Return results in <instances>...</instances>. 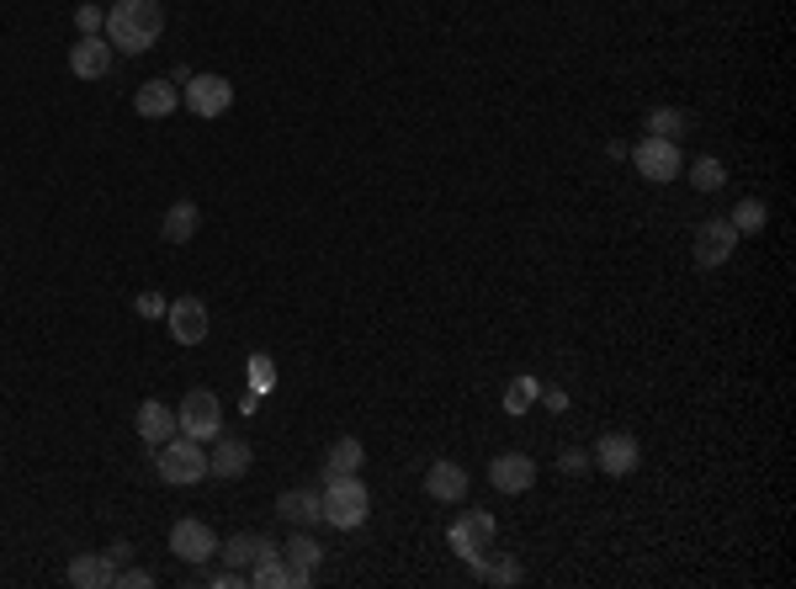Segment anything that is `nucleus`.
Wrapping results in <instances>:
<instances>
[{
    "label": "nucleus",
    "mask_w": 796,
    "mask_h": 589,
    "mask_svg": "<svg viewBox=\"0 0 796 589\" xmlns=\"http://www.w3.org/2000/svg\"><path fill=\"white\" fill-rule=\"evenodd\" d=\"M102 32L117 54H149L159 43V32H165V11H159V0H117L106 11Z\"/></svg>",
    "instance_id": "nucleus-1"
},
{
    "label": "nucleus",
    "mask_w": 796,
    "mask_h": 589,
    "mask_svg": "<svg viewBox=\"0 0 796 589\" xmlns=\"http://www.w3.org/2000/svg\"><path fill=\"white\" fill-rule=\"evenodd\" d=\"M318 499H324V526H335V532H356L371 509L367 483L356 478V473H350V478H329Z\"/></svg>",
    "instance_id": "nucleus-2"
},
{
    "label": "nucleus",
    "mask_w": 796,
    "mask_h": 589,
    "mask_svg": "<svg viewBox=\"0 0 796 589\" xmlns=\"http://www.w3.org/2000/svg\"><path fill=\"white\" fill-rule=\"evenodd\" d=\"M159 478L176 483V488H191V483L208 478V452H202V441H191V435H170L165 446H159Z\"/></svg>",
    "instance_id": "nucleus-3"
},
{
    "label": "nucleus",
    "mask_w": 796,
    "mask_h": 589,
    "mask_svg": "<svg viewBox=\"0 0 796 589\" xmlns=\"http://www.w3.org/2000/svg\"><path fill=\"white\" fill-rule=\"evenodd\" d=\"M218 425H223V403H218V393H212V388H191V393L181 399V409H176V430L208 446V441H218Z\"/></svg>",
    "instance_id": "nucleus-4"
},
{
    "label": "nucleus",
    "mask_w": 796,
    "mask_h": 589,
    "mask_svg": "<svg viewBox=\"0 0 796 589\" xmlns=\"http://www.w3.org/2000/svg\"><path fill=\"white\" fill-rule=\"evenodd\" d=\"M494 532H500V526H494V515H483V509H468V515H462V520H451V553H457V558L468 562V568H483V553H489V541H494Z\"/></svg>",
    "instance_id": "nucleus-5"
},
{
    "label": "nucleus",
    "mask_w": 796,
    "mask_h": 589,
    "mask_svg": "<svg viewBox=\"0 0 796 589\" xmlns=\"http://www.w3.org/2000/svg\"><path fill=\"white\" fill-rule=\"evenodd\" d=\"M632 165H637V176H642V181H653V187L674 181V176H685L680 144H669V138H637Z\"/></svg>",
    "instance_id": "nucleus-6"
},
{
    "label": "nucleus",
    "mask_w": 796,
    "mask_h": 589,
    "mask_svg": "<svg viewBox=\"0 0 796 589\" xmlns=\"http://www.w3.org/2000/svg\"><path fill=\"white\" fill-rule=\"evenodd\" d=\"M733 250H739V229L727 223V218H706L701 229H695V240H690V255H695V266H727L733 261Z\"/></svg>",
    "instance_id": "nucleus-7"
},
{
    "label": "nucleus",
    "mask_w": 796,
    "mask_h": 589,
    "mask_svg": "<svg viewBox=\"0 0 796 589\" xmlns=\"http://www.w3.org/2000/svg\"><path fill=\"white\" fill-rule=\"evenodd\" d=\"M170 553L181 562H212L218 558V536H212L208 520H197V515H186L170 526Z\"/></svg>",
    "instance_id": "nucleus-8"
},
{
    "label": "nucleus",
    "mask_w": 796,
    "mask_h": 589,
    "mask_svg": "<svg viewBox=\"0 0 796 589\" xmlns=\"http://www.w3.org/2000/svg\"><path fill=\"white\" fill-rule=\"evenodd\" d=\"M637 462H642V446H637V435H627V430H606V435L595 441V467L610 473V478L637 473Z\"/></svg>",
    "instance_id": "nucleus-9"
},
{
    "label": "nucleus",
    "mask_w": 796,
    "mask_h": 589,
    "mask_svg": "<svg viewBox=\"0 0 796 589\" xmlns=\"http://www.w3.org/2000/svg\"><path fill=\"white\" fill-rule=\"evenodd\" d=\"M165 324H170V340H181V346H202L208 340V303L202 297H176L170 308H165Z\"/></svg>",
    "instance_id": "nucleus-10"
},
{
    "label": "nucleus",
    "mask_w": 796,
    "mask_h": 589,
    "mask_svg": "<svg viewBox=\"0 0 796 589\" xmlns=\"http://www.w3.org/2000/svg\"><path fill=\"white\" fill-rule=\"evenodd\" d=\"M186 107L197 112V117H223V112L234 107V85L223 81V75H191L186 81Z\"/></svg>",
    "instance_id": "nucleus-11"
},
{
    "label": "nucleus",
    "mask_w": 796,
    "mask_h": 589,
    "mask_svg": "<svg viewBox=\"0 0 796 589\" xmlns=\"http://www.w3.org/2000/svg\"><path fill=\"white\" fill-rule=\"evenodd\" d=\"M218 558L244 574V568H255V562H265V558H282V547L261 532H239V536H229V541H218Z\"/></svg>",
    "instance_id": "nucleus-12"
},
{
    "label": "nucleus",
    "mask_w": 796,
    "mask_h": 589,
    "mask_svg": "<svg viewBox=\"0 0 796 589\" xmlns=\"http://www.w3.org/2000/svg\"><path fill=\"white\" fill-rule=\"evenodd\" d=\"M106 70H112V43H106L102 32L70 43V75H75V81H102Z\"/></svg>",
    "instance_id": "nucleus-13"
},
{
    "label": "nucleus",
    "mask_w": 796,
    "mask_h": 589,
    "mask_svg": "<svg viewBox=\"0 0 796 589\" xmlns=\"http://www.w3.org/2000/svg\"><path fill=\"white\" fill-rule=\"evenodd\" d=\"M489 483L500 488V494H526L531 483H536V462L526 452H500L489 462Z\"/></svg>",
    "instance_id": "nucleus-14"
},
{
    "label": "nucleus",
    "mask_w": 796,
    "mask_h": 589,
    "mask_svg": "<svg viewBox=\"0 0 796 589\" xmlns=\"http://www.w3.org/2000/svg\"><path fill=\"white\" fill-rule=\"evenodd\" d=\"M250 462H255V452H250L244 435H218V441H212V456H208V473L212 478H244Z\"/></svg>",
    "instance_id": "nucleus-15"
},
{
    "label": "nucleus",
    "mask_w": 796,
    "mask_h": 589,
    "mask_svg": "<svg viewBox=\"0 0 796 589\" xmlns=\"http://www.w3.org/2000/svg\"><path fill=\"white\" fill-rule=\"evenodd\" d=\"M425 494H430L436 505H462V499H468V467L430 462V467H425Z\"/></svg>",
    "instance_id": "nucleus-16"
},
{
    "label": "nucleus",
    "mask_w": 796,
    "mask_h": 589,
    "mask_svg": "<svg viewBox=\"0 0 796 589\" xmlns=\"http://www.w3.org/2000/svg\"><path fill=\"white\" fill-rule=\"evenodd\" d=\"M133 425H138V435H144L149 446H165V441L176 435V414H170V403L144 399L138 403V414H133Z\"/></svg>",
    "instance_id": "nucleus-17"
},
{
    "label": "nucleus",
    "mask_w": 796,
    "mask_h": 589,
    "mask_svg": "<svg viewBox=\"0 0 796 589\" xmlns=\"http://www.w3.org/2000/svg\"><path fill=\"white\" fill-rule=\"evenodd\" d=\"M70 585H75V589H106V585H117V562L106 558V553H80V558L70 562Z\"/></svg>",
    "instance_id": "nucleus-18"
},
{
    "label": "nucleus",
    "mask_w": 796,
    "mask_h": 589,
    "mask_svg": "<svg viewBox=\"0 0 796 589\" xmlns=\"http://www.w3.org/2000/svg\"><path fill=\"white\" fill-rule=\"evenodd\" d=\"M276 515L292 526H314V520H324V499L314 488H287V494H276Z\"/></svg>",
    "instance_id": "nucleus-19"
},
{
    "label": "nucleus",
    "mask_w": 796,
    "mask_h": 589,
    "mask_svg": "<svg viewBox=\"0 0 796 589\" xmlns=\"http://www.w3.org/2000/svg\"><path fill=\"white\" fill-rule=\"evenodd\" d=\"M176 107H181V96H176L170 81H144L138 96H133V112H138V117H170Z\"/></svg>",
    "instance_id": "nucleus-20"
},
{
    "label": "nucleus",
    "mask_w": 796,
    "mask_h": 589,
    "mask_svg": "<svg viewBox=\"0 0 796 589\" xmlns=\"http://www.w3.org/2000/svg\"><path fill=\"white\" fill-rule=\"evenodd\" d=\"M362 456H367V452H362V441H356V435H341V441L324 452V483H329V478H350V473L362 467Z\"/></svg>",
    "instance_id": "nucleus-21"
},
{
    "label": "nucleus",
    "mask_w": 796,
    "mask_h": 589,
    "mask_svg": "<svg viewBox=\"0 0 796 589\" xmlns=\"http://www.w3.org/2000/svg\"><path fill=\"white\" fill-rule=\"evenodd\" d=\"M642 128H648V138H669V144H680V138L690 134V117L680 107H653L648 117H642Z\"/></svg>",
    "instance_id": "nucleus-22"
},
{
    "label": "nucleus",
    "mask_w": 796,
    "mask_h": 589,
    "mask_svg": "<svg viewBox=\"0 0 796 589\" xmlns=\"http://www.w3.org/2000/svg\"><path fill=\"white\" fill-rule=\"evenodd\" d=\"M197 223H202V213H197V202H170V213H165V240L170 244H186L191 234H197Z\"/></svg>",
    "instance_id": "nucleus-23"
},
{
    "label": "nucleus",
    "mask_w": 796,
    "mask_h": 589,
    "mask_svg": "<svg viewBox=\"0 0 796 589\" xmlns=\"http://www.w3.org/2000/svg\"><path fill=\"white\" fill-rule=\"evenodd\" d=\"M282 558H287V568H308V574H314L318 562H324V547H318L314 536H297V532H292L287 547H282Z\"/></svg>",
    "instance_id": "nucleus-24"
},
{
    "label": "nucleus",
    "mask_w": 796,
    "mask_h": 589,
    "mask_svg": "<svg viewBox=\"0 0 796 589\" xmlns=\"http://www.w3.org/2000/svg\"><path fill=\"white\" fill-rule=\"evenodd\" d=\"M244 579H250L255 589H292V568L282 558H265V562H255Z\"/></svg>",
    "instance_id": "nucleus-25"
},
{
    "label": "nucleus",
    "mask_w": 796,
    "mask_h": 589,
    "mask_svg": "<svg viewBox=\"0 0 796 589\" xmlns=\"http://www.w3.org/2000/svg\"><path fill=\"white\" fill-rule=\"evenodd\" d=\"M685 176H690V187H695V191H716L722 181H727V170H722V160H712V155L690 160V165H685Z\"/></svg>",
    "instance_id": "nucleus-26"
},
{
    "label": "nucleus",
    "mask_w": 796,
    "mask_h": 589,
    "mask_svg": "<svg viewBox=\"0 0 796 589\" xmlns=\"http://www.w3.org/2000/svg\"><path fill=\"white\" fill-rule=\"evenodd\" d=\"M244 377H250V393H255V399H265V393L276 388V361H271L265 350H255V356H250V367H244Z\"/></svg>",
    "instance_id": "nucleus-27"
},
{
    "label": "nucleus",
    "mask_w": 796,
    "mask_h": 589,
    "mask_svg": "<svg viewBox=\"0 0 796 589\" xmlns=\"http://www.w3.org/2000/svg\"><path fill=\"white\" fill-rule=\"evenodd\" d=\"M727 223H733L739 234H760V229L769 223V208L760 202V197H748V202H739V208H733V218H727Z\"/></svg>",
    "instance_id": "nucleus-28"
},
{
    "label": "nucleus",
    "mask_w": 796,
    "mask_h": 589,
    "mask_svg": "<svg viewBox=\"0 0 796 589\" xmlns=\"http://www.w3.org/2000/svg\"><path fill=\"white\" fill-rule=\"evenodd\" d=\"M531 403H536V377H515V382L504 388V409H510V414H526Z\"/></svg>",
    "instance_id": "nucleus-29"
},
{
    "label": "nucleus",
    "mask_w": 796,
    "mask_h": 589,
    "mask_svg": "<svg viewBox=\"0 0 796 589\" xmlns=\"http://www.w3.org/2000/svg\"><path fill=\"white\" fill-rule=\"evenodd\" d=\"M478 579H483V585H521L526 574H521V562H483Z\"/></svg>",
    "instance_id": "nucleus-30"
},
{
    "label": "nucleus",
    "mask_w": 796,
    "mask_h": 589,
    "mask_svg": "<svg viewBox=\"0 0 796 589\" xmlns=\"http://www.w3.org/2000/svg\"><path fill=\"white\" fill-rule=\"evenodd\" d=\"M75 28H80V38L102 32V28H106V11H102V6H91V0H85V6H75Z\"/></svg>",
    "instance_id": "nucleus-31"
},
{
    "label": "nucleus",
    "mask_w": 796,
    "mask_h": 589,
    "mask_svg": "<svg viewBox=\"0 0 796 589\" xmlns=\"http://www.w3.org/2000/svg\"><path fill=\"white\" fill-rule=\"evenodd\" d=\"M133 308H138V319H165V308H170V303H165L159 293H138V303H133Z\"/></svg>",
    "instance_id": "nucleus-32"
},
{
    "label": "nucleus",
    "mask_w": 796,
    "mask_h": 589,
    "mask_svg": "<svg viewBox=\"0 0 796 589\" xmlns=\"http://www.w3.org/2000/svg\"><path fill=\"white\" fill-rule=\"evenodd\" d=\"M557 467H563L568 478H579V473H589V456H584V452H563V456H557Z\"/></svg>",
    "instance_id": "nucleus-33"
},
{
    "label": "nucleus",
    "mask_w": 796,
    "mask_h": 589,
    "mask_svg": "<svg viewBox=\"0 0 796 589\" xmlns=\"http://www.w3.org/2000/svg\"><path fill=\"white\" fill-rule=\"evenodd\" d=\"M117 585H123V589H149V585H155V574H144V568H128V574H117Z\"/></svg>",
    "instance_id": "nucleus-34"
}]
</instances>
